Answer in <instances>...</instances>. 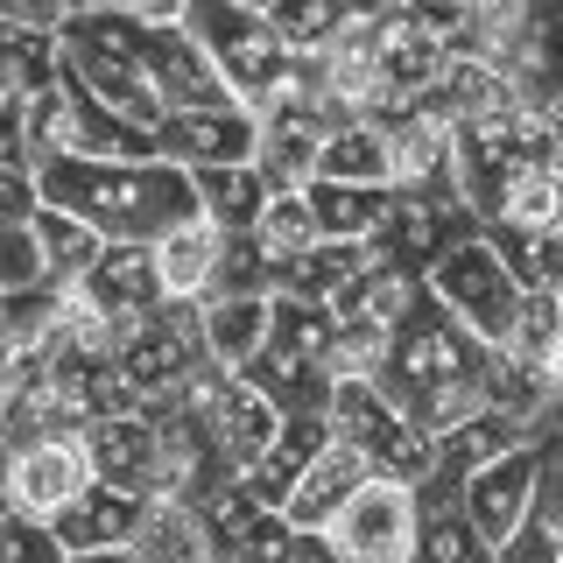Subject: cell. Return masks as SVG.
Returning a JSON list of instances; mask_svg holds the SVG:
<instances>
[{
    "instance_id": "24",
    "label": "cell",
    "mask_w": 563,
    "mask_h": 563,
    "mask_svg": "<svg viewBox=\"0 0 563 563\" xmlns=\"http://www.w3.org/2000/svg\"><path fill=\"white\" fill-rule=\"evenodd\" d=\"M317 184H360V190H395V155H387V134L374 120H345V128L324 134V155H317Z\"/></svg>"
},
{
    "instance_id": "6",
    "label": "cell",
    "mask_w": 563,
    "mask_h": 563,
    "mask_svg": "<svg viewBox=\"0 0 563 563\" xmlns=\"http://www.w3.org/2000/svg\"><path fill=\"white\" fill-rule=\"evenodd\" d=\"M422 289L444 303L457 324L472 331L486 352H500L507 345V331H515V317H521V303H528V289L515 275H507V261L493 254V240L486 233H472V240H457L444 261L430 268V282Z\"/></svg>"
},
{
    "instance_id": "13",
    "label": "cell",
    "mask_w": 563,
    "mask_h": 563,
    "mask_svg": "<svg viewBox=\"0 0 563 563\" xmlns=\"http://www.w3.org/2000/svg\"><path fill=\"white\" fill-rule=\"evenodd\" d=\"M70 296H78L99 324H113V339H128L134 324H148V317L169 310L163 275H155V246H106L99 268L85 275Z\"/></svg>"
},
{
    "instance_id": "7",
    "label": "cell",
    "mask_w": 563,
    "mask_h": 563,
    "mask_svg": "<svg viewBox=\"0 0 563 563\" xmlns=\"http://www.w3.org/2000/svg\"><path fill=\"white\" fill-rule=\"evenodd\" d=\"M184 8L190 0H169V8H134L141 22V64H148V85L163 99V113H205V106H240L233 92L219 85V70L184 29Z\"/></svg>"
},
{
    "instance_id": "43",
    "label": "cell",
    "mask_w": 563,
    "mask_h": 563,
    "mask_svg": "<svg viewBox=\"0 0 563 563\" xmlns=\"http://www.w3.org/2000/svg\"><path fill=\"white\" fill-rule=\"evenodd\" d=\"M550 134H556V169H563V106L550 113Z\"/></svg>"
},
{
    "instance_id": "8",
    "label": "cell",
    "mask_w": 563,
    "mask_h": 563,
    "mask_svg": "<svg viewBox=\"0 0 563 563\" xmlns=\"http://www.w3.org/2000/svg\"><path fill=\"white\" fill-rule=\"evenodd\" d=\"M113 366H120V380L134 387L141 401H163L176 395L190 374H205V331H198V310H184V303H169L163 317H148V324H134L128 339H120L113 352Z\"/></svg>"
},
{
    "instance_id": "37",
    "label": "cell",
    "mask_w": 563,
    "mask_h": 563,
    "mask_svg": "<svg viewBox=\"0 0 563 563\" xmlns=\"http://www.w3.org/2000/svg\"><path fill=\"white\" fill-rule=\"evenodd\" d=\"M35 211H43V198H35V176L0 169V225H29Z\"/></svg>"
},
{
    "instance_id": "36",
    "label": "cell",
    "mask_w": 563,
    "mask_h": 563,
    "mask_svg": "<svg viewBox=\"0 0 563 563\" xmlns=\"http://www.w3.org/2000/svg\"><path fill=\"white\" fill-rule=\"evenodd\" d=\"M0 563H70V550L57 542V528H49V521L8 515V521H0Z\"/></svg>"
},
{
    "instance_id": "32",
    "label": "cell",
    "mask_w": 563,
    "mask_h": 563,
    "mask_svg": "<svg viewBox=\"0 0 563 563\" xmlns=\"http://www.w3.org/2000/svg\"><path fill=\"white\" fill-rule=\"evenodd\" d=\"M254 240L268 246V254L289 268V261H303L310 246H324V233H317V211H310V190H282V198L261 205L254 219Z\"/></svg>"
},
{
    "instance_id": "18",
    "label": "cell",
    "mask_w": 563,
    "mask_h": 563,
    "mask_svg": "<svg viewBox=\"0 0 563 563\" xmlns=\"http://www.w3.org/2000/svg\"><path fill=\"white\" fill-rule=\"evenodd\" d=\"M198 331H205V360L219 374H246V366L268 352V331H275V303L261 296H219V303L198 310Z\"/></svg>"
},
{
    "instance_id": "4",
    "label": "cell",
    "mask_w": 563,
    "mask_h": 563,
    "mask_svg": "<svg viewBox=\"0 0 563 563\" xmlns=\"http://www.w3.org/2000/svg\"><path fill=\"white\" fill-rule=\"evenodd\" d=\"M184 29H190V43L211 57L219 85L246 106V113L296 70V49L275 35V22L261 14V0H190Z\"/></svg>"
},
{
    "instance_id": "35",
    "label": "cell",
    "mask_w": 563,
    "mask_h": 563,
    "mask_svg": "<svg viewBox=\"0 0 563 563\" xmlns=\"http://www.w3.org/2000/svg\"><path fill=\"white\" fill-rule=\"evenodd\" d=\"M35 289H49V282H43V254H35V233H29V225H0V303L35 296Z\"/></svg>"
},
{
    "instance_id": "15",
    "label": "cell",
    "mask_w": 563,
    "mask_h": 563,
    "mask_svg": "<svg viewBox=\"0 0 563 563\" xmlns=\"http://www.w3.org/2000/svg\"><path fill=\"white\" fill-rule=\"evenodd\" d=\"M85 451H92L99 486L134 493V500H155V493H163V430H155L148 409L92 422V430H85Z\"/></svg>"
},
{
    "instance_id": "28",
    "label": "cell",
    "mask_w": 563,
    "mask_h": 563,
    "mask_svg": "<svg viewBox=\"0 0 563 563\" xmlns=\"http://www.w3.org/2000/svg\"><path fill=\"white\" fill-rule=\"evenodd\" d=\"M49 85H64L57 35H35V29L0 22V92H8L14 106H29V99H43Z\"/></svg>"
},
{
    "instance_id": "9",
    "label": "cell",
    "mask_w": 563,
    "mask_h": 563,
    "mask_svg": "<svg viewBox=\"0 0 563 563\" xmlns=\"http://www.w3.org/2000/svg\"><path fill=\"white\" fill-rule=\"evenodd\" d=\"M331 542H339L345 563H416V542H422L416 486H395V479L360 486V500L331 521Z\"/></svg>"
},
{
    "instance_id": "14",
    "label": "cell",
    "mask_w": 563,
    "mask_h": 563,
    "mask_svg": "<svg viewBox=\"0 0 563 563\" xmlns=\"http://www.w3.org/2000/svg\"><path fill=\"white\" fill-rule=\"evenodd\" d=\"M536 493H542V457H536V444H528V451H507L500 465H486L479 479H465V521L479 528L493 550H507V542L528 528V515H536Z\"/></svg>"
},
{
    "instance_id": "38",
    "label": "cell",
    "mask_w": 563,
    "mask_h": 563,
    "mask_svg": "<svg viewBox=\"0 0 563 563\" xmlns=\"http://www.w3.org/2000/svg\"><path fill=\"white\" fill-rule=\"evenodd\" d=\"M289 563H345L331 536H289Z\"/></svg>"
},
{
    "instance_id": "40",
    "label": "cell",
    "mask_w": 563,
    "mask_h": 563,
    "mask_svg": "<svg viewBox=\"0 0 563 563\" xmlns=\"http://www.w3.org/2000/svg\"><path fill=\"white\" fill-rule=\"evenodd\" d=\"M14 515V444H0V521Z\"/></svg>"
},
{
    "instance_id": "11",
    "label": "cell",
    "mask_w": 563,
    "mask_h": 563,
    "mask_svg": "<svg viewBox=\"0 0 563 563\" xmlns=\"http://www.w3.org/2000/svg\"><path fill=\"white\" fill-rule=\"evenodd\" d=\"M472 233H486V225L472 219L465 205H422V198H395V219L380 225V240L366 246V254H374L387 275H401V282H430L437 261H444L457 240H472Z\"/></svg>"
},
{
    "instance_id": "30",
    "label": "cell",
    "mask_w": 563,
    "mask_h": 563,
    "mask_svg": "<svg viewBox=\"0 0 563 563\" xmlns=\"http://www.w3.org/2000/svg\"><path fill=\"white\" fill-rule=\"evenodd\" d=\"M493 254L528 296H563V233H515V225H486Z\"/></svg>"
},
{
    "instance_id": "41",
    "label": "cell",
    "mask_w": 563,
    "mask_h": 563,
    "mask_svg": "<svg viewBox=\"0 0 563 563\" xmlns=\"http://www.w3.org/2000/svg\"><path fill=\"white\" fill-rule=\"evenodd\" d=\"M550 387H556V409H563V345H556V360H550Z\"/></svg>"
},
{
    "instance_id": "25",
    "label": "cell",
    "mask_w": 563,
    "mask_h": 563,
    "mask_svg": "<svg viewBox=\"0 0 563 563\" xmlns=\"http://www.w3.org/2000/svg\"><path fill=\"white\" fill-rule=\"evenodd\" d=\"M29 233H35V254H43V282H49V296H70L85 275L99 268V254H106V240L92 233V225H78L70 211H35L29 219Z\"/></svg>"
},
{
    "instance_id": "2",
    "label": "cell",
    "mask_w": 563,
    "mask_h": 563,
    "mask_svg": "<svg viewBox=\"0 0 563 563\" xmlns=\"http://www.w3.org/2000/svg\"><path fill=\"white\" fill-rule=\"evenodd\" d=\"M35 198L49 211H70L92 225L106 246H163L169 233L198 225V184L184 169L155 163H85V155H57L35 176Z\"/></svg>"
},
{
    "instance_id": "16",
    "label": "cell",
    "mask_w": 563,
    "mask_h": 563,
    "mask_svg": "<svg viewBox=\"0 0 563 563\" xmlns=\"http://www.w3.org/2000/svg\"><path fill=\"white\" fill-rule=\"evenodd\" d=\"M360 486H374V472H366V457L360 451H345V444H331L317 465L296 472V486H289V507H282V521L296 528V536H331V521L345 515L352 500H360Z\"/></svg>"
},
{
    "instance_id": "5",
    "label": "cell",
    "mask_w": 563,
    "mask_h": 563,
    "mask_svg": "<svg viewBox=\"0 0 563 563\" xmlns=\"http://www.w3.org/2000/svg\"><path fill=\"white\" fill-rule=\"evenodd\" d=\"M324 416H331V444L360 451L374 479H395V486H422V479H430L437 444L416 430L409 416H395V401H387L374 380H339Z\"/></svg>"
},
{
    "instance_id": "42",
    "label": "cell",
    "mask_w": 563,
    "mask_h": 563,
    "mask_svg": "<svg viewBox=\"0 0 563 563\" xmlns=\"http://www.w3.org/2000/svg\"><path fill=\"white\" fill-rule=\"evenodd\" d=\"M70 563H134L128 550H106V556H70Z\"/></svg>"
},
{
    "instance_id": "23",
    "label": "cell",
    "mask_w": 563,
    "mask_h": 563,
    "mask_svg": "<svg viewBox=\"0 0 563 563\" xmlns=\"http://www.w3.org/2000/svg\"><path fill=\"white\" fill-rule=\"evenodd\" d=\"M134 563H219V550H211V528L198 507L155 493L148 515H141V536H134Z\"/></svg>"
},
{
    "instance_id": "44",
    "label": "cell",
    "mask_w": 563,
    "mask_h": 563,
    "mask_svg": "<svg viewBox=\"0 0 563 563\" xmlns=\"http://www.w3.org/2000/svg\"><path fill=\"white\" fill-rule=\"evenodd\" d=\"M8 106H14V99H8V92H0V113H8Z\"/></svg>"
},
{
    "instance_id": "39",
    "label": "cell",
    "mask_w": 563,
    "mask_h": 563,
    "mask_svg": "<svg viewBox=\"0 0 563 563\" xmlns=\"http://www.w3.org/2000/svg\"><path fill=\"white\" fill-rule=\"evenodd\" d=\"M14 366H22V345H14V331H8V310H0V387L14 380Z\"/></svg>"
},
{
    "instance_id": "26",
    "label": "cell",
    "mask_w": 563,
    "mask_h": 563,
    "mask_svg": "<svg viewBox=\"0 0 563 563\" xmlns=\"http://www.w3.org/2000/svg\"><path fill=\"white\" fill-rule=\"evenodd\" d=\"M317 233L339 246H374L380 225L395 219V190H360V184H310Z\"/></svg>"
},
{
    "instance_id": "33",
    "label": "cell",
    "mask_w": 563,
    "mask_h": 563,
    "mask_svg": "<svg viewBox=\"0 0 563 563\" xmlns=\"http://www.w3.org/2000/svg\"><path fill=\"white\" fill-rule=\"evenodd\" d=\"M556 345H563V296H528L515 331H507V345H500V360L528 366V374H550Z\"/></svg>"
},
{
    "instance_id": "10",
    "label": "cell",
    "mask_w": 563,
    "mask_h": 563,
    "mask_svg": "<svg viewBox=\"0 0 563 563\" xmlns=\"http://www.w3.org/2000/svg\"><path fill=\"white\" fill-rule=\"evenodd\" d=\"M254 141H261V120L246 106H205V113H169L155 128V155L184 176H205V169H254Z\"/></svg>"
},
{
    "instance_id": "12",
    "label": "cell",
    "mask_w": 563,
    "mask_h": 563,
    "mask_svg": "<svg viewBox=\"0 0 563 563\" xmlns=\"http://www.w3.org/2000/svg\"><path fill=\"white\" fill-rule=\"evenodd\" d=\"M92 486H99V472H92L85 437H35V444L14 451V515H29V521L57 528Z\"/></svg>"
},
{
    "instance_id": "17",
    "label": "cell",
    "mask_w": 563,
    "mask_h": 563,
    "mask_svg": "<svg viewBox=\"0 0 563 563\" xmlns=\"http://www.w3.org/2000/svg\"><path fill=\"white\" fill-rule=\"evenodd\" d=\"M282 422H289V416H282L254 380H225V387H219L211 430H219V451H225V465H233V472L268 465L275 444H282Z\"/></svg>"
},
{
    "instance_id": "3",
    "label": "cell",
    "mask_w": 563,
    "mask_h": 563,
    "mask_svg": "<svg viewBox=\"0 0 563 563\" xmlns=\"http://www.w3.org/2000/svg\"><path fill=\"white\" fill-rule=\"evenodd\" d=\"M57 57H64V78L92 106H106L113 120H128L141 134H155L169 120L155 85H148V64H141L134 8H78L57 35Z\"/></svg>"
},
{
    "instance_id": "27",
    "label": "cell",
    "mask_w": 563,
    "mask_h": 563,
    "mask_svg": "<svg viewBox=\"0 0 563 563\" xmlns=\"http://www.w3.org/2000/svg\"><path fill=\"white\" fill-rule=\"evenodd\" d=\"M416 507H422L416 563H500V550L465 521V493H416Z\"/></svg>"
},
{
    "instance_id": "21",
    "label": "cell",
    "mask_w": 563,
    "mask_h": 563,
    "mask_svg": "<svg viewBox=\"0 0 563 563\" xmlns=\"http://www.w3.org/2000/svg\"><path fill=\"white\" fill-rule=\"evenodd\" d=\"M366 275H374V254H366V246L324 240V246H310L303 261L282 268V296H289V303H310V310H339Z\"/></svg>"
},
{
    "instance_id": "1",
    "label": "cell",
    "mask_w": 563,
    "mask_h": 563,
    "mask_svg": "<svg viewBox=\"0 0 563 563\" xmlns=\"http://www.w3.org/2000/svg\"><path fill=\"white\" fill-rule=\"evenodd\" d=\"M486 374H493V352L430 289H416V303L401 310L395 339H387L374 387L395 401V416H409L437 444V437L465 430L472 416H486Z\"/></svg>"
},
{
    "instance_id": "22",
    "label": "cell",
    "mask_w": 563,
    "mask_h": 563,
    "mask_svg": "<svg viewBox=\"0 0 563 563\" xmlns=\"http://www.w3.org/2000/svg\"><path fill=\"white\" fill-rule=\"evenodd\" d=\"M317 155H324V128H317V120H261L254 176L268 184V198H282V190H310L317 184Z\"/></svg>"
},
{
    "instance_id": "31",
    "label": "cell",
    "mask_w": 563,
    "mask_h": 563,
    "mask_svg": "<svg viewBox=\"0 0 563 563\" xmlns=\"http://www.w3.org/2000/svg\"><path fill=\"white\" fill-rule=\"evenodd\" d=\"M493 225H515V233H563V169H528L507 184Z\"/></svg>"
},
{
    "instance_id": "34",
    "label": "cell",
    "mask_w": 563,
    "mask_h": 563,
    "mask_svg": "<svg viewBox=\"0 0 563 563\" xmlns=\"http://www.w3.org/2000/svg\"><path fill=\"white\" fill-rule=\"evenodd\" d=\"M261 14L275 22V35L296 57H317V49L352 22V8H339V0H261Z\"/></svg>"
},
{
    "instance_id": "29",
    "label": "cell",
    "mask_w": 563,
    "mask_h": 563,
    "mask_svg": "<svg viewBox=\"0 0 563 563\" xmlns=\"http://www.w3.org/2000/svg\"><path fill=\"white\" fill-rule=\"evenodd\" d=\"M190 184H198L205 225H219L225 240H233V233H254L261 205H268V184H261L254 169H205V176H190Z\"/></svg>"
},
{
    "instance_id": "19",
    "label": "cell",
    "mask_w": 563,
    "mask_h": 563,
    "mask_svg": "<svg viewBox=\"0 0 563 563\" xmlns=\"http://www.w3.org/2000/svg\"><path fill=\"white\" fill-rule=\"evenodd\" d=\"M141 515H148V500L113 493V486H92V493H85V500L57 521V542H64L70 556H106V550H128V556H134Z\"/></svg>"
},
{
    "instance_id": "45",
    "label": "cell",
    "mask_w": 563,
    "mask_h": 563,
    "mask_svg": "<svg viewBox=\"0 0 563 563\" xmlns=\"http://www.w3.org/2000/svg\"><path fill=\"white\" fill-rule=\"evenodd\" d=\"M282 563H289V556H282Z\"/></svg>"
},
{
    "instance_id": "20",
    "label": "cell",
    "mask_w": 563,
    "mask_h": 563,
    "mask_svg": "<svg viewBox=\"0 0 563 563\" xmlns=\"http://www.w3.org/2000/svg\"><path fill=\"white\" fill-rule=\"evenodd\" d=\"M219 261H225V233L219 225H184V233H169L155 246V275H163V296L184 310H205L211 289H219Z\"/></svg>"
}]
</instances>
